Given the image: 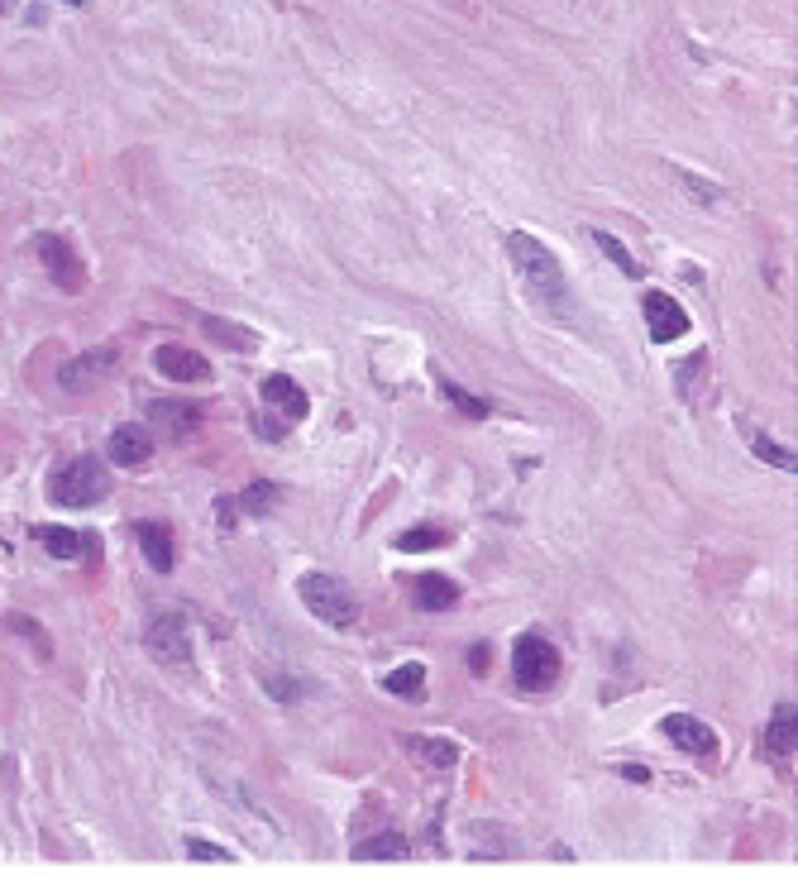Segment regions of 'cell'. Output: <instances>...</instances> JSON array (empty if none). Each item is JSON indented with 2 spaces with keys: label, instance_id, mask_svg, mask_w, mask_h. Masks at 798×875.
<instances>
[{
  "label": "cell",
  "instance_id": "cell-20",
  "mask_svg": "<svg viewBox=\"0 0 798 875\" xmlns=\"http://www.w3.org/2000/svg\"><path fill=\"white\" fill-rule=\"evenodd\" d=\"M411 852V842L402 832H373L368 842L354 847V861H402Z\"/></svg>",
  "mask_w": 798,
  "mask_h": 875
},
{
  "label": "cell",
  "instance_id": "cell-30",
  "mask_svg": "<svg viewBox=\"0 0 798 875\" xmlns=\"http://www.w3.org/2000/svg\"><path fill=\"white\" fill-rule=\"evenodd\" d=\"M187 852L196 856V861H235L230 852H220V847H206L201 837H187Z\"/></svg>",
  "mask_w": 798,
  "mask_h": 875
},
{
  "label": "cell",
  "instance_id": "cell-31",
  "mask_svg": "<svg viewBox=\"0 0 798 875\" xmlns=\"http://www.w3.org/2000/svg\"><path fill=\"white\" fill-rule=\"evenodd\" d=\"M469 670H474V675H488V670H493V651H488V641L469 646Z\"/></svg>",
  "mask_w": 798,
  "mask_h": 875
},
{
  "label": "cell",
  "instance_id": "cell-16",
  "mask_svg": "<svg viewBox=\"0 0 798 875\" xmlns=\"http://www.w3.org/2000/svg\"><path fill=\"white\" fill-rule=\"evenodd\" d=\"M454 603H459V584L450 574H421L416 579V608L421 613H445Z\"/></svg>",
  "mask_w": 798,
  "mask_h": 875
},
{
  "label": "cell",
  "instance_id": "cell-28",
  "mask_svg": "<svg viewBox=\"0 0 798 875\" xmlns=\"http://www.w3.org/2000/svg\"><path fill=\"white\" fill-rule=\"evenodd\" d=\"M440 393L450 397L464 416H474V421H483V416H488V402H483V397H474V393H464V388H459V383H450V378H440Z\"/></svg>",
  "mask_w": 798,
  "mask_h": 875
},
{
  "label": "cell",
  "instance_id": "cell-25",
  "mask_svg": "<svg viewBox=\"0 0 798 875\" xmlns=\"http://www.w3.org/2000/svg\"><path fill=\"white\" fill-rule=\"evenodd\" d=\"M278 493H282L278 483L254 479L244 493H239V507H244V512H254V517H263V512H273V507H278Z\"/></svg>",
  "mask_w": 798,
  "mask_h": 875
},
{
  "label": "cell",
  "instance_id": "cell-1",
  "mask_svg": "<svg viewBox=\"0 0 798 875\" xmlns=\"http://www.w3.org/2000/svg\"><path fill=\"white\" fill-rule=\"evenodd\" d=\"M507 254H512V263H517L526 292L545 307V316H555V321H574V307H579V302H574V292H569V278H564L560 259H555L536 235H526V230H512V235H507Z\"/></svg>",
  "mask_w": 798,
  "mask_h": 875
},
{
  "label": "cell",
  "instance_id": "cell-36",
  "mask_svg": "<svg viewBox=\"0 0 798 875\" xmlns=\"http://www.w3.org/2000/svg\"><path fill=\"white\" fill-rule=\"evenodd\" d=\"M0 10H10V0H0Z\"/></svg>",
  "mask_w": 798,
  "mask_h": 875
},
{
  "label": "cell",
  "instance_id": "cell-6",
  "mask_svg": "<svg viewBox=\"0 0 798 875\" xmlns=\"http://www.w3.org/2000/svg\"><path fill=\"white\" fill-rule=\"evenodd\" d=\"M39 259L48 263V278L63 287V292H82V287H87L82 259H77V249H72L63 235H39Z\"/></svg>",
  "mask_w": 798,
  "mask_h": 875
},
{
  "label": "cell",
  "instance_id": "cell-19",
  "mask_svg": "<svg viewBox=\"0 0 798 875\" xmlns=\"http://www.w3.org/2000/svg\"><path fill=\"white\" fill-rule=\"evenodd\" d=\"M741 436H746V445H751V450H755V455H760L765 464H770V469H789V474L798 469V455H794V450H789V445H779V440H770L765 431H760V426L741 421Z\"/></svg>",
  "mask_w": 798,
  "mask_h": 875
},
{
  "label": "cell",
  "instance_id": "cell-3",
  "mask_svg": "<svg viewBox=\"0 0 798 875\" xmlns=\"http://www.w3.org/2000/svg\"><path fill=\"white\" fill-rule=\"evenodd\" d=\"M297 593H302L306 613H316L321 622H330V627H349V622L359 617V603H354L349 584H345V579H335V574L311 569V574H302V579H297Z\"/></svg>",
  "mask_w": 798,
  "mask_h": 875
},
{
  "label": "cell",
  "instance_id": "cell-12",
  "mask_svg": "<svg viewBox=\"0 0 798 875\" xmlns=\"http://www.w3.org/2000/svg\"><path fill=\"white\" fill-rule=\"evenodd\" d=\"M34 541H39L53 560L91 555V531H72V526H34Z\"/></svg>",
  "mask_w": 798,
  "mask_h": 875
},
{
  "label": "cell",
  "instance_id": "cell-27",
  "mask_svg": "<svg viewBox=\"0 0 798 875\" xmlns=\"http://www.w3.org/2000/svg\"><path fill=\"white\" fill-rule=\"evenodd\" d=\"M669 173H674V182H679V187H689V197L698 201V206H717V201H722V187H717V182H708V177H693L689 168H669Z\"/></svg>",
  "mask_w": 798,
  "mask_h": 875
},
{
  "label": "cell",
  "instance_id": "cell-26",
  "mask_svg": "<svg viewBox=\"0 0 798 875\" xmlns=\"http://www.w3.org/2000/svg\"><path fill=\"white\" fill-rule=\"evenodd\" d=\"M440 546H450L445 526H411L407 536H397V550H440Z\"/></svg>",
  "mask_w": 798,
  "mask_h": 875
},
{
  "label": "cell",
  "instance_id": "cell-4",
  "mask_svg": "<svg viewBox=\"0 0 798 875\" xmlns=\"http://www.w3.org/2000/svg\"><path fill=\"white\" fill-rule=\"evenodd\" d=\"M512 670H517L521 689L545 694V689L560 679V651H555L540 632H526V636H517V646H512Z\"/></svg>",
  "mask_w": 798,
  "mask_h": 875
},
{
  "label": "cell",
  "instance_id": "cell-10",
  "mask_svg": "<svg viewBox=\"0 0 798 875\" xmlns=\"http://www.w3.org/2000/svg\"><path fill=\"white\" fill-rule=\"evenodd\" d=\"M115 359L120 354L115 350H91V354H77V359H67L63 369H58V383H63L67 393H82V388H91V383H101L110 369H115Z\"/></svg>",
  "mask_w": 798,
  "mask_h": 875
},
{
  "label": "cell",
  "instance_id": "cell-7",
  "mask_svg": "<svg viewBox=\"0 0 798 875\" xmlns=\"http://www.w3.org/2000/svg\"><path fill=\"white\" fill-rule=\"evenodd\" d=\"M641 311H646V326H650V340H655V345H674V340L689 330V311L679 307L669 292H646Z\"/></svg>",
  "mask_w": 798,
  "mask_h": 875
},
{
  "label": "cell",
  "instance_id": "cell-23",
  "mask_svg": "<svg viewBox=\"0 0 798 875\" xmlns=\"http://www.w3.org/2000/svg\"><path fill=\"white\" fill-rule=\"evenodd\" d=\"M5 627H10L15 636H24V641L34 646V656H39V660H53V636H48L29 613H10V617H5Z\"/></svg>",
  "mask_w": 798,
  "mask_h": 875
},
{
  "label": "cell",
  "instance_id": "cell-14",
  "mask_svg": "<svg viewBox=\"0 0 798 875\" xmlns=\"http://www.w3.org/2000/svg\"><path fill=\"white\" fill-rule=\"evenodd\" d=\"M263 397H268L287 421H306V412H311V397H306L287 373H268V378H263Z\"/></svg>",
  "mask_w": 798,
  "mask_h": 875
},
{
  "label": "cell",
  "instance_id": "cell-5",
  "mask_svg": "<svg viewBox=\"0 0 798 875\" xmlns=\"http://www.w3.org/2000/svg\"><path fill=\"white\" fill-rule=\"evenodd\" d=\"M149 651L158 665H192V636H187V617L182 613H163L149 622Z\"/></svg>",
  "mask_w": 798,
  "mask_h": 875
},
{
  "label": "cell",
  "instance_id": "cell-9",
  "mask_svg": "<svg viewBox=\"0 0 798 875\" xmlns=\"http://www.w3.org/2000/svg\"><path fill=\"white\" fill-rule=\"evenodd\" d=\"M153 364H158L163 378H173V383H206V378H211V364L196 350H187V345H158V350H153Z\"/></svg>",
  "mask_w": 798,
  "mask_h": 875
},
{
  "label": "cell",
  "instance_id": "cell-32",
  "mask_svg": "<svg viewBox=\"0 0 798 875\" xmlns=\"http://www.w3.org/2000/svg\"><path fill=\"white\" fill-rule=\"evenodd\" d=\"M703 369V354H693V359H684L679 369H674V383H679V393H689V378Z\"/></svg>",
  "mask_w": 798,
  "mask_h": 875
},
{
  "label": "cell",
  "instance_id": "cell-29",
  "mask_svg": "<svg viewBox=\"0 0 798 875\" xmlns=\"http://www.w3.org/2000/svg\"><path fill=\"white\" fill-rule=\"evenodd\" d=\"M263 684H268V694L278 703H297L306 694V679H292V675H263Z\"/></svg>",
  "mask_w": 798,
  "mask_h": 875
},
{
  "label": "cell",
  "instance_id": "cell-15",
  "mask_svg": "<svg viewBox=\"0 0 798 875\" xmlns=\"http://www.w3.org/2000/svg\"><path fill=\"white\" fill-rule=\"evenodd\" d=\"M794 703H779L775 713H770V727H765V751L775 756V761H794V746H798V732H794Z\"/></svg>",
  "mask_w": 798,
  "mask_h": 875
},
{
  "label": "cell",
  "instance_id": "cell-17",
  "mask_svg": "<svg viewBox=\"0 0 798 875\" xmlns=\"http://www.w3.org/2000/svg\"><path fill=\"white\" fill-rule=\"evenodd\" d=\"M402 751H411L426 770H450L459 766V746L445 737H402Z\"/></svg>",
  "mask_w": 798,
  "mask_h": 875
},
{
  "label": "cell",
  "instance_id": "cell-11",
  "mask_svg": "<svg viewBox=\"0 0 798 875\" xmlns=\"http://www.w3.org/2000/svg\"><path fill=\"white\" fill-rule=\"evenodd\" d=\"M115 464H125V469H139V464L153 460V436L139 426V421H130V426H120L115 436H110V450H106Z\"/></svg>",
  "mask_w": 798,
  "mask_h": 875
},
{
  "label": "cell",
  "instance_id": "cell-2",
  "mask_svg": "<svg viewBox=\"0 0 798 875\" xmlns=\"http://www.w3.org/2000/svg\"><path fill=\"white\" fill-rule=\"evenodd\" d=\"M106 493H110V474H106V464L91 460V455L63 464V469L48 479V498L63 503V507H91V503H101Z\"/></svg>",
  "mask_w": 798,
  "mask_h": 875
},
{
  "label": "cell",
  "instance_id": "cell-21",
  "mask_svg": "<svg viewBox=\"0 0 798 875\" xmlns=\"http://www.w3.org/2000/svg\"><path fill=\"white\" fill-rule=\"evenodd\" d=\"M383 689L388 694H397V699H411V703H421L426 699V665H402V670H392L388 679H383Z\"/></svg>",
  "mask_w": 798,
  "mask_h": 875
},
{
  "label": "cell",
  "instance_id": "cell-24",
  "mask_svg": "<svg viewBox=\"0 0 798 875\" xmlns=\"http://www.w3.org/2000/svg\"><path fill=\"white\" fill-rule=\"evenodd\" d=\"M149 416H153V421H163V426H168V431L177 436V431H192L196 416H201V412H196L192 402H153Z\"/></svg>",
  "mask_w": 798,
  "mask_h": 875
},
{
  "label": "cell",
  "instance_id": "cell-18",
  "mask_svg": "<svg viewBox=\"0 0 798 875\" xmlns=\"http://www.w3.org/2000/svg\"><path fill=\"white\" fill-rule=\"evenodd\" d=\"M201 330H206L216 345H225L230 354L259 350V335H254L249 326H235V321H225V316H201Z\"/></svg>",
  "mask_w": 798,
  "mask_h": 875
},
{
  "label": "cell",
  "instance_id": "cell-33",
  "mask_svg": "<svg viewBox=\"0 0 798 875\" xmlns=\"http://www.w3.org/2000/svg\"><path fill=\"white\" fill-rule=\"evenodd\" d=\"M254 426H259V436H263V440H278V436H282V426H278V416H273V412L254 416Z\"/></svg>",
  "mask_w": 798,
  "mask_h": 875
},
{
  "label": "cell",
  "instance_id": "cell-34",
  "mask_svg": "<svg viewBox=\"0 0 798 875\" xmlns=\"http://www.w3.org/2000/svg\"><path fill=\"white\" fill-rule=\"evenodd\" d=\"M216 512H220V526H225V531H235V498H220Z\"/></svg>",
  "mask_w": 798,
  "mask_h": 875
},
{
  "label": "cell",
  "instance_id": "cell-13",
  "mask_svg": "<svg viewBox=\"0 0 798 875\" xmlns=\"http://www.w3.org/2000/svg\"><path fill=\"white\" fill-rule=\"evenodd\" d=\"M134 541H139V550L149 555V565L158 569V574H173V531L163 522H134Z\"/></svg>",
  "mask_w": 798,
  "mask_h": 875
},
{
  "label": "cell",
  "instance_id": "cell-35",
  "mask_svg": "<svg viewBox=\"0 0 798 875\" xmlns=\"http://www.w3.org/2000/svg\"><path fill=\"white\" fill-rule=\"evenodd\" d=\"M63 5H87V0H63Z\"/></svg>",
  "mask_w": 798,
  "mask_h": 875
},
{
  "label": "cell",
  "instance_id": "cell-8",
  "mask_svg": "<svg viewBox=\"0 0 798 875\" xmlns=\"http://www.w3.org/2000/svg\"><path fill=\"white\" fill-rule=\"evenodd\" d=\"M660 732H665L679 751H689V756H717V732H712L703 718H693V713H665V718H660Z\"/></svg>",
  "mask_w": 798,
  "mask_h": 875
},
{
  "label": "cell",
  "instance_id": "cell-22",
  "mask_svg": "<svg viewBox=\"0 0 798 875\" xmlns=\"http://www.w3.org/2000/svg\"><path fill=\"white\" fill-rule=\"evenodd\" d=\"M588 235H593V244L603 249L607 259L617 263V273H622V278H641V273H646V268H641V259H636V254H631L617 235H607V230H588Z\"/></svg>",
  "mask_w": 798,
  "mask_h": 875
}]
</instances>
